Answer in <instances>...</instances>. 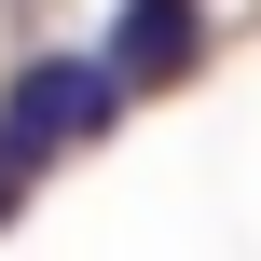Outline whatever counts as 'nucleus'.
Wrapping results in <instances>:
<instances>
[{
  "instance_id": "obj_1",
  "label": "nucleus",
  "mask_w": 261,
  "mask_h": 261,
  "mask_svg": "<svg viewBox=\"0 0 261 261\" xmlns=\"http://www.w3.org/2000/svg\"><path fill=\"white\" fill-rule=\"evenodd\" d=\"M124 124V55L96 41V55H28L14 83H0V138L28 151V165H55V151H96Z\"/></svg>"
},
{
  "instance_id": "obj_2",
  "label": "nucleus",
  "mask_w": 261,
  "mask_h": 261,
  "mask_svg": "<svg viewBox=\"0 0 261 261\" xmlns=\"http://www.w3.org/2000/svg\"><path fill=\"white\" fill-rule=\"evenodd\" d=\"M110 55H124V83H179L206 55V0H124L110 14Z\"/></svg>"
},
{
  "instance_id": "obj_3",
  "label": "nucleus",
  "mask_w": 261,
  "mask_h": 261,
  "mask_svg": "<svg viewBox=\"0 0 261 261\" xmlns=\"http://www.w3.org/2000/svg\"><path fill=\"white\" fill-rule=\"evenodd\" d=\"M28 179H41V165H28V151H14V138H0V220H14V206H28Z\"/></svg>"
}]
</instances>
